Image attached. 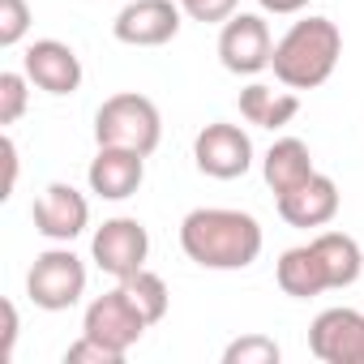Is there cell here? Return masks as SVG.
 I'll use <instances>...</instances> for the list:
<instances>
[{"label": "cell", "instance_id": "cell-1", "mask_svg": "<svg viewBox=\"0 0 364 364\" xmlns=\"http://www.w3.org/2000/svg\"><path fill=\"white\" fill-rule=\"evenodd\" d=\"M180 249L202 270H245L262 253V223L245 210L202 206L180 223Z\"/></svg>", "mask_w": 364, "mask_h": 364}, {"label": "cell", "instance_id": "cell-19", "mask_svg": "<svg viewBox=\"0 0 364 364\" xmlns=\"http://www.w3.org/2000/svg\"><path fill=\"white\" fill-rule=\"evenodd\" d=\"M120 287H124V296L133 300V309L146 317V326H159L163 317H167V304H171V291H167V283L154 274V270H137V274H129V279H120Z\"/></svg>", "mask_w": 364, "mask_h": 364}, {"label": "cell", "instance_id": "cell-13", "mask_svg": "<svg viewBox=\"0 0 364 364\" xmlns=\"http://www.w3.org/2000/svg\"><path fill=\"white\" fill-rule=\"evenodd\" d=\"M22 69H26V77H31L39 90H48V95H73V90L82 86V60H77V52H73L69 43H60V39H35V43L26 48V56H22Z\"/></svg>", "mask_w": 364, "mask_h": 364}, {"label": "cell", "instance_id": "cell-9", "mask_svg": "<svg viewBox=\"0 0 364 364\" xmlns=\"http://www.w3.org/2000/svg\"><path fill=\"white\" fill-rule=\"evenodd\" d=\"M146 330H150L146 317L133 309V300L124 296L120 283H116L112 291L95 296L90 309H86V317H82V334H90V338H99V343H107V347H116V351H129Z\"/></svg>", "mask_w": 364, "mask_h": 364}, {"label": "cell", "instance_id": "cell-6", "mask_svg": "<svg viewBox=\"0 0 364 364\" xmlns=\"http://www.w3.org/2000/svg\"><path fill=\"white\" fill-rule=\"evenodd\" d=\"M274 56V39H270V26L266 18L257 14H232L219 31V60L228 73H240V77H253L270 65Z\"/></svg>", "mask_w": 364, "mask_h": 364}, {"label": "cell", "instance_id": "cell-8", "mask_svg": "<svg viewBox=\"0 0 364 364\" xmlns=\"http://www.w3.org/2000/svg\"><path fill=\"white\" fill-rule=\"evenodd\" d=\"M309 351L321 364H364V313L326 309L309 326Z\"/></svg>", "mask_w": 364, "mask_h": 364}, {"label": "cell", "instance_id": "cell-12", "mask_svg": "<svg viewBox=\"0 0 364 364\" xmlns=\"http://www.w3.org/2000/svg\"><path fill=\"white\" fill-rule=\"evenodd\" d=\"M90 193L103 202H124L141 189L146 180V154L137 150H120V146H99V154L90 159Z\"/></svg>", "mask_w": 364, "mask_h": 364}, {"label": "cell", "instance_id": "cell-14", "mask_svg": "<svg viewBox=\"0 0 364 364\" xmlns=\"http://www.w3.org/2000/svg\"><path fill=\"white\" fill-rule=\"evenodd\" d=\"M279 215H283V223H291V228H326L334 215H338V185L330 176H321V171H313L304 185H296L291 193H279Z\"/></svg>", "mask_w": 364, "mask_h": 364}, {"label": "cell", "instance_id": "cell-4", "mask_svg": "<svg viewBox=\"0 0 364 364\" xmlns=\"http://www.w3.org/2000/svg\"><path fill=\"white\" fill-rule=\"evenodd\" d=\"M86 291V262L73 249H48L35 257L31 274H26V296L48 309V313H65L82 300Z\"/></svg>", "mask_w": 364, "mask_h": 364}, {"label": "cell", "instance_id": "cell-5", "mask_svg": "<svg viewBox=\"0 0 364 364\" xmlns=\"http://www.w3.org/2000/svg\"><path fill=\"white\" fill-rule=\"evenodd\" d=\"M90 257H95V266H99L103 274H112V279L120 283V279H129V274H137V270L146 266V257H150V236H146V228H141L137 219H129V215L107 219V223L95 232V240H90Z\"/></svg>", "mask_w": 364, "mask_h": 364}, {"label": "cell", "instance_id": "cell-17", "mask_svg": "<svg viewBox=\"0 0 364 364\" xmlns=\"http://www.w3.org/2000/svg\"><path fill=\"white\" fill-rule=\"evenodd\" d=\"M296 112H300V99L291 90H274V86H262V82L240 90V116L257 129H283V124L296 120Z\"/></svg>", "mask_w": 364, "mask_h": 364}, {"label": "cell", "instance_id": "cell-3", "mask_svg": "<svg viewBox=\"0 0 364 364\" xmlns=\"http://www.w3.org/2000/svg\"><path fill=\"white\" fill-rule=\"evenodd\" d=\"M159 137H163L159 107H154L146 95H137V90L112 95V99H103V107L95 112V141H99V146H120V150L154 154V150H159Z\"/></svg>", "mask_w": 364, "mask_h": 364}, {"label": "cell", "instance_id": "cell-20", "mask_svg": "<svg viewBox=\"0 0 364 364\" xmlns=\"http://www.w3.org/2000/svg\"><path fill=\"white\" fill-rule=\"evenodd\" d=\"M279 343L266 338V334H245L236 343H228L223 351V364H279Z\"/></svg>", "mask_w": 364, "mask_h": 364}, {"label": "cell", "instance_id": "cell-11", "mask_svg": "<svg viewBox=\"0 0 364 364\" xmlns=\"http://www.w3.org/2000/svg\"><path fill=\"white\" fill-rule=\"evenodd\" d=\"M35 232H43L48 240L56 245H69L86 232L90 223V202L86 193H77L73 185H65V180H56V185H48L39 198H35Z\"/></svg>", "mask_w": 364, "mask_h": 364}, {"label": "cell", "instance_id": "cell-15", "mask_svg": "<svg viewBox=\"0 0 364 364\" xmlns=\"http://www.w3.org/2000/svg\"><path fill=\"white\" fill-rule=\"evenodd\" d=\"M274 279H279V287H283L291 300H313V296L330 291V279H326V266H321L313 240L287 249V253L279 257V266H274Z\"/></svg>", "mask_w": 364, "mask_h": 364}, {"label": "cell", "instance_id": "cell-26", "mask_svg": "<svg viewBox=\"0 0 364 364\" xmlns=\"http://www.w3.org/2000/svg\"><path fill=\"white\" fill-rule=\"evenodd\" d=\"M5 167H9V176H5V193L0 198H9L14 185H18V146H14V137H5Z\"/></svg>", "mask_w": 364, "mask_h": 364}, {"label": "cell", "instance_id": "cell-16", "mask_svg": "<svg viewBox=\"0 0 364 364\" xmlns=\"http://www.w3.org/2000/svg\"><path fill=\"white\" fill-rule=\"evenodd\" d=\"M313 171H317L313 167V154H309V146L300 137H279L266 150V159H262V176H266V185L274 189V198L279 193H291L296 185H304Z\"/></svg>", "mask_w": 364, "mask_h": 364}, {"label": "cell", "instance_id": "cell-10", "mask_svg": "<svg viewBox=\"0 0 364 364\" xmlns=\"http://www.w3.org/2000/svg\"><path fill=\"white\" fill-rule=\"evenodd\" d=\"M180 14L185 9L171 0H129L112 22V35L129 48H163L180 35Z\"/></svg>", "mask_w": 364, "mask_h": 364}, {"label": "cell", "instance_id": "cell-23", "mask_svg": "<svg viewBox=\"0 0 364 364\" xmlns=\"http://www.w3.org/2000/svg\"><path fill=\"white\" fill-rule=\"evenodd\" d=\"M120 360H124V351H116V347H107V343H99L90 334H82L65 351V364H120Z\"/></svg>", "mask_w": 364, "mask_h": 364}, {"label": "cell", "instance_id": "cell-7", "mask_svg": "<svg viewBox=\"0 0 364 364\" xmlns=\"http://www.w3.org/2000/svg\"><path fill=\"white\" fill-rule=\"evenodd\" d=\"M193 163L202 176L210 180H236L253 167V141L240 124H228V120H215L198 133L193 141Z\"/></svg>", "mask_w": 364, "mask_h": 364}, {"label": "cell", "instance_id": "cell-18", "mask_svg": "<svg viewBox=\"0 0 364 364\" xmlns=\"http://www.w3.org/2000/svg\"><path fill=\"white\" fill-rule=\"evenodd\" d=\"M313 249H317V257H321V266H326L330 291H343V287H351V283L360 279L364 253H360V245H355L347 232H321V236H313Z\"/></svg>", "mask_w": 364, "mask_h": 364}, {"label": "cell", "instance_id": "cell-21", "mask_svg": "<svg viewBox=\"0 0 364 364\" xmlns=\"http://www.w3.org/2000/svg\"><path fill=\"white\" fill-rule=\"evenodd\" d=\"M31 31V5L26 0H0V48H18Z\"/></svg>", "mask_w": 364, "mask_h": 364}, {"label": "cell", "instance_id": "cell-27", "mask_svg": "<svg viewBox=\"0 0 364 364\" xmlns=\"http://www.w3.org/2000/svg\"><path fill=\"white\" fill-rule=\"evenodd\" d=\"M257 5H262L266 14H300L309 0H257Z\"/></svg>", "mask_w": 364, "mask_h": 364}, {"label": "cell", "instance_id": "cell-2", "mask_svg": "<svg viewBox=\"0 0 364 364\" xmlns=\"http://www.w3.org/2000/svg\"><path fill=\"white\" fill-rule=\"evenodd\" d=\"M338 56H343V31L330 18H304L274 43L270 69L287 90H313L334 73Z\"/></svg>", "mask_w": 364, "mask_h": 364}, {"label": "cell", "instance_id": "cell-22", "mask_svg": "<svg viewBox=\"0 0 364 364\" xmlns=\"http://www.w3.org/2000/svg\"><path fill=\"white\" fill-rule=\"evenodd\" d=\"M26 73H0V124H18L26 112Z\"/></svg>", "mask_w": 364, "mask_h": 364}, {"label": "cell", "instance_id": "cell-25", "mask_svg": "<svg viewBox=\"0 0 364 364\" xmlns=\"http://www.w3.org/2000/svg\"><path fill=\"white\" fill-rule=\"evenodd\" d=\"M14 338H18V309L5 300V343H0V360L14 355Z\"/></svg>", "mask_w": 364, "mask_h": 364}, {"label": "cell", "instance_id": "cell-24", "mask_svg": "<svg viewBox=\"0 0 364 364\" xmlns=\"http://www.w3.org/2000/svg\"><path fill=\"white\" fill-rule=\"evenodd\" d=\"M240 0H180V9H185L193 22H228L236 14Z\"/></svg>", "mask_w": 364, "mask_h": 364}]
</instances>
